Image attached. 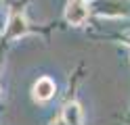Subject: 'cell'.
Masks as SVG:
<instances>
[{"label": "cell", "instance_id": "1", "mask_svg": "<svg viewBox=\"0 0 130 125\" xmlns=\"http://www.w3.org/2000/svg\"><path fill=\"white\" fill-rule=\"evenodd\" d=\"M65 19L71 25H82L88 19V8L82 0H69L67 8H65Z\"/></svg>", "mask_w": 130, "mask_h": 125}, {"label": "cell", "instance_id": "2", "mask_svg": "<svg viewBox=\"0 0 130 125\" xmlns=\"http://www.w3.org/2000/svg\"><path fill=\"white\" fill-rule=\"evenodd\" d=\"M34 98L38 102H46L55 96V81L51 77H40L36 83H34Z\"/></svg>", "mask_w": 130, "mask_h": 125}, {"label": "cell", "instance_id": "3", "mask_svg": "<svg viewBox=\"0 0 130 125\" xmlns=\"http://www.w3.org/2000/svg\"><path fill=\"white\" fill-rule=\"evenodd\" d=\"M61 121L65 125H82V108H80L78 102H67L63 108Z\"/></svg>", "mask_w": 130, "mask_h": 125}, {"label": "cell", "instance_id": "4", "mask_svg": "<svg viewBox=\"0 0 130 125\" xmlns=\"http://www.w3.org/2000/svg\"><path fill=\"white\" fill-rule=\"evenodd\" d=\"M25 31H27L25 19H23L21 15H13V19L9 21V25H6V36H9L11 40H15V38H21Z\"/></svg>", "mask_w": 130, "mask_h": 125}, {"label": "cell", "instance_id": "5", "mask_svg": "<svg viewBox=\"0 0 130 125\" xmlns=\"http://www.w3.org/2000/svg\"><path fill=\"white\" fill-rule=\"evenodd\" d=\"M53 125H65V123H63V121H55Z\"/></svg>", "mask_w": 130, "mask_h": 125}, {"label": "cell", "instance_id": "6", "mask_svg": "<svg viewBox=\"0 0 130 125\" xmlns=\"http://www.w3.org/2000/svg\"><path fill=\"white\" fill-rule=\"evenodd\" d=\"M82 2H84V0H82Z\"/></svg>", "mask_w": 130, "mask_h": 125}]
</instances>
